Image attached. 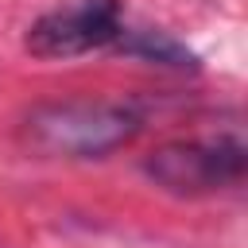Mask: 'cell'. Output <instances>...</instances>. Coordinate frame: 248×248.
Listing matches in <instances>:
<instances>
[{"mask_svg": "<svg viewBox=\"0 0 248 248\" xmlns=\"http://www.w3.org/2000/svg\"><path fill=\"white\" fill-rule=\"evenodd\" d=\"M124 4L120 0H78L66 8H50L46 16H39L27 35L23 46L35 58H78L89 50H112L120 31H124Z\"/></svg>", "mask_w": 248, "mask_h": 248, "instance_id": "3957f363", "label": "cell"}, {"mask_svg": "<svg viewBox=\"0 0 248 248\" xmlns=\"http://www.w3.org/2000/svg\"><path fill=\"white\" fill-rule=\"evenodd\" d=\"M143 132L132 101H46L23 120V143L46 159H105Z\"/></svg>", "mask_w": 248, "mask_h": 248, "instance_id": "6da1fadb", "label": "cell"}, {"mask_svg": "<svg viewBox=\"0 0 248 248\" xmlns=\"http://www.w3.org/2000/svg\"><path fill=\"white\" fill-rule=\"evenodd\" d=\"M143 178L178 198H209L244 186L248 151L240 136L213 140H170L143 155Z\"/></svg>", "mask_w": 248, "mask_h": 248, "instance_id": "7a4b0ae2", "label": "cell"}, {"mask_svg": "<svg viewBox=\"0 0 248 248\" xmlns=\"http://www.w3.org/2000/svg\"><path fill=\"white\" fill-rule=\"evenodd\" d=\"M120 54L128 58H143L151 66H170V70H198V54L190 46H182L170 31H159V27H132L124 23L116 46Z\"/></svg>", "mask_w": 248, "mask_h": 248, "instance_id": "277c9868", "label": "cell"}]
</instances>
